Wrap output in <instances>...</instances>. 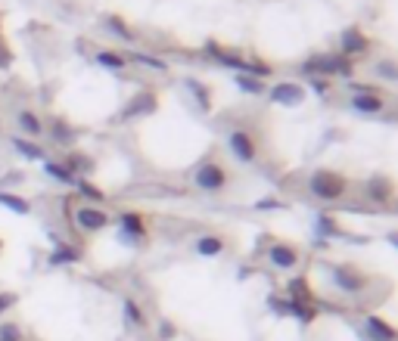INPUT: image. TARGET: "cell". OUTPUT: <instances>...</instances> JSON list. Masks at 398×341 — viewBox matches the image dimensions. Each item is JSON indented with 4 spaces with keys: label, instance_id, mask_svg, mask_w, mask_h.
<instances>
[{
    "label": "cell",
    "instance_id": "1",
    "mask_svg": "<svg viewBox=\"0 0 398 341\" xmlns=\"http://www.w3.org/2000/svg\"><path fill=\"white\" fill-rule=\"evenodd\" d=\"M308 186H311V193H314L317 199H339V195L345 193V180L339 177V174H333V171H317Z\"/></svg>",
    "mask_w": 398,
    "mask_h": 341
},
{
    "label": "cell",
    "instance_id": "2",
    "mask_svg": "<svg viewBox=\"0 0 398 341\" xmlns=\"http://www.w3.org/2000/svg\"><path fill=\"white\" fill-rule=\"evenodd\" d=\"M224 183H227V177L218 165H202L197 171V186H202V190H221Z\"/></svg>",
    "mask_w": 398,
    "mask_h": 341
},
{
    "label": "cell",
    "instance_id": "3",
    "mask_svg": "<svg viewBox=\"0 0 398 341\" xmlns=\"http://www.w3.org/2000/svg\"><path fill=\"white\" fill-rule=\"evenodd\" d=\"M75 221H78V227H81V230H88V233H93V230H103L106 223H110V217L100 211V208H78Z\"/></svg>",
    "mask_w": 398,
    "mask_h": 341
},
{
    "label": "cell",
    "instance_id": "4",
    "mask_svg": "<svg viewBox=\"0 0 398 341\" xmlns=\"http://www.w3.org/2000/svg\"><path fill=\"white\" fill-rule=\"evenodd\" d=\"M227 143H230V149H234V155L240 158V162H252V158H256V146H252V140L243 134V130H234Z\"/></svg>",
    "mask_w": 398,
    "mask_h": 341
},
{
    "label": "cell",
    "instance_id": "5",
    "mask_svg": "<svg viewBox=\"0 0 398 341\" xmlns=\"http://www.w3.org/2000/svg\"><path fill=\"white\" fill-rule=\"evenodd\" d=\"M271 99L274 103H284V106H296V103H302V87L299 84H277L271 90Z\"/></svg>",
    "mask_w": 398,
    "mask_h": 341
},
{
    "label": "cell",
    "instance_id": "6",
    "mask_svg": "<svg viewBox=\"0 0 398 341\" xmlns=\"http://www.w3.org/2000/svg\"><path fill=\"white\" fill-rule=\"evenodd\" d=\"M333 279H336V286L343 288V292H361V286H364V279L354 270H345V267H336V270H333Z\"/></svg>",
    "mask_w": 398,
    "mask_h": 341
},
{
    "label": "cell",
    "instance_id": "7",
    "mask_svg": "<svg viewBox=\"0 0 398 341\" xmlns=\"http://www.w3.org/2000/svg\"><path fill=\"white\" fill-rule=\"evenodd\" d=\"M267 258H271V264L280 267V270H289V267H296V260H299V255H296L289 245H274V249L267 251Z\"/></svg>",
    "mask_w": 398,
    "mask_h": 341
},
{
    "label": "cell",
    "instance_id": "8",
    "mask_svg": "<svg viewBox=\"0 0 398 341\" xmlns=\"http://www.w3.org/2000/svg\"><path fill=\"white\" fill-rule=\"evenodd\" d=\"M367 335H371V341H395V329L383 320H376V316H371L367 320Z\"/></svg>",
    "mask_w": 398,
    "mask_h": 341
},
{
    "label": "cell",
    "instance_id": "9",
    "mask_svg": "<svg viewBox=\"0 0 398 341\" xmlns=\"http://www.w3.org/2000/svg\"><path fill=\"white\" fill-rule=\"evenodd\" d=\"M221 249H224V242L221 239H215V236H202L199 242H197V251L202 258H215V255H221Z\"/></svg>",
    "mask_w": 398,
    "mask_h": 341
},
{
    "label": "cell",
    "instance_id": "10",
    "mask_svg": "<svg viewBox=\"0 0 398 341\" xmlns=\"http://www.w3.org/2000/svg\"><path fill=\"white\" fill-rule=\"evenodd\" d=\"M352 106L358 109V112H380V109H383L380 97H367V93H358V97L352 99Z\"/></svg>",
    "mask_w": 398,
    "mask_h": 341
},
{
    "label": "cell",
    "instance_id": "11",
    "mask_svg": "<svg viewBox=\"0 0 398 341\" xmlns=\"http://www.w3.org/2000/svg\"><path fill=\"white\" fill-rule=\"evenodd\" d=\"M343 47H345V53H361V50H367V41L361 38L358 32H345L343 34Z\"/></svg>",
    "mask_w": 398,
    "mask_h": 341
},
{
    "label": "cell",
    "instance_id": "12",
    "mask_svg": "<svg viewBox=\"0 0 398 341\" xmlns=\"http://www.w3.org/2000/svg\"><path fill=\"white\" fill-rule=\"evenodd\" d=\"M153 106H156V99L150 97V93H140V97H137L134 103H128L125 118H128V115H137V112H147V109H153Z\"/></svg>",
    "mask_w": 398,
    "mask_h": 341
},
{
    "label": "cell",
    "instance_id": "13",
    "mask_svg": "<svg viewBox=\"0 0 398 341\" xmlns=\"http://www.w3.org/2000/svg\"><path fill=\"white\" fill-rule=\"evenodd\" d=\"M121 230H125V233H131V236H143V233H147L137 214H121Z\"/></svg>",
    "mask_w": 398,
    "mask_h": 341
},
{
    "label": "cell",
    "instance_id": "14",
    "mask_svg": "<svg viewBox=\"0 0 398 341\" xmlns=\"http://www.w3.org/2000/svg\"><path fill=\"white\" fill-rule=\"evenodd\" d=\"M0 205L13 208L16 214H28V202H22L19 195H6V193H0Z\"/></svg>",
    "mask_w": 398,
    "mask_h": 341
},
{
    "label": "cell",
    "instance_id": "15",
    "mask_svg": "<svg viewBox=\"0 0 398 341\" xmlns=\"http://www.w3.org/2000/svg\"><path fill=\"white\" fill-rule=\"evenodd\" d=\"M97 60H100V65H106V69H125V60H121L119 53H110V50H103Z\"/></svg>",
    "mask_w": 398,
    "mask_h": 341
},
{
    "label": "cell",
    "instance_id": "16",
    "mask_svg": "<svg viewBox=\"0 0 398 341\" xmlns=\"http://www.w3.org/2000/svg\"><path fill=\"white\" fill-rule=\"evenodd\" d=\"M44 168H47V174H50V177H56V180H62V183H75V177H72V174H69L66 168H60V165H53V162H47V165H44Z\"/></svg>",
    "mask_w": 398,
    "mask_h": 341
},
{
    "label": "cell",
    "instance_id": "17",
    "mask_svg": "<svg viewBox=\"0 0 398 341\" xmlns=\"http://www.w3.org/2000/svg\"><path fill=\"white\" fill-rule=\"evenodd\" d=\"M13 146H16L22 155H28V158H44V152H41L34 143H25V140H13Z\"/></svg>",
    "mask_w": 398,
    "mask_h": 341
},
{
    "label": "cell",
    "instance_id": "18",
    "mask_svg": "<svg viewBox=\"0 0 398 341\" xmlns=\"http://www.w3.org/2000/svg\"><path fill=\"white\" fill-rule=\"evenodd\" d=\"M19 125H22L28 134H41V125H38V118H34L32 112H22V115H19Z\"/></svg>",
    "mask_w": 398,
    "mask_h": 341
},
{
    "label": "cell",
    "instance_id": "19",
    "mask_svg": "<svg viewBox=\"0 0 398 341\" xmlns=\"http://www.w3.org/2000/svg\"><path fill=\"white\" fill-rule=\"evenodd\" d=\"M19 338H22V332H19L13 323L0 326V341H19Z\"/></svg>",
    "mask_w": 398,
    "mask_h": 341
},
{
    "label": "cell",
    "instance_id": "20",
    "mask_svg": "<svg viewBox=\"0 0 398 341\" xmlns=\"http://www.w3.org/2000/svg\"><path fill=\"white\" fill-rule=\"evenodd\" d=\"M237 84H240V90H246V93H258V90H262V84H258L256 78H246V75L237 78Z\"/></svg>",
    "mask_w": 398,
    "mask_h": 341
},
{
    "label": "cell",
    "instance_id": "21",
    "mask_svg": "<svg viewBox=\"0 0 398 341\" xmlns=\"http://www.w3.org/2000/svg\"><path fill=\"white\" fill-rule=\"evenodd\" d=\"M50 260H53V264H66V260H78V251H72V249H66V245H62V249L56 251V255L50 258Z\"/></svg>",
    "mask_w": 398,
    "mask_h": 341
},
{
    "label": "cell",
    "instance_id": "22",
    "mask_svg": "<svg viewBox=\"0 0 398 341\" xmlns=\"http://www.w3.org/2000/svg\"><path fill=\"white\" fill-rule=\"evenodd\" d=\"M125 316H131V323H134V326H140V323H143V316H140V310H137V304H134V301H125Z\"/></svg>",
    "mask_w": 398,
    "mask_h": 341
},
{
    "label": "cell",
    "instance_id": "23",
    "mask_svg": "<svg viewBox=\"0 0 398 341\" xmlns=\"http://www.w3.org/2000/svg\"><path fill=\"white\" fill-rule=\"evenodd\" d=\"M78 190H81L84 195H91V199H103V193H97V190H93V186H88V183H81V180H78Z\"/></svg>",
    "mask_w": 398,
    "mask_h": 341
},
{
    "label": "cell",
    "instance_id": "24",
    "mask_svg": "<svg viewBox=\"0 0 398 341\" xmlns=\"http://www.w3.org/2000/svg\"><path fill=\"white\" fill-rule=\"evenodd\" d=\"M137 60H140L143 65H153V69H159V71L165 69V62L162 60H153V56H137Z\"/></svg>",
    "mask_w": 398,
    "mask_h": 341
},
{
    "label": "cell",
    "instance_id": "25",
    "mask_svg": "<svg viewBox=\"0 0 398 341\" xmlns=\"http://www.w3.org/2000/svg\"><path fill=\"white\" fill-rule=\"evenodd\" d=\"M371 193H373V195H380V199L386 195V186H383V180H373V183H371Z\"/></svg>",
    "mask_w": 398,
    "mask_h": 341
},
{
    "label": "cell",
    "instance_id": "26",
    "mask_svg": "<svg viewBox=\"0 0 398 341\" xmlns=\"http://www.w3.org/2000/svg\"><path fill=\"white\" fill-rule=\"evenodd\" d=\"M13 301H16V298H13V295H0V314H4V310H6V307H10V304H13Z\"/></svg>",
    "mask_w": 398,
    "mask_h": 341
},
{
    "label": "cell",
    "instance_id": "27",
    "mask_svg": "<svg viewBox=\"0 0 398 341\" xmlns=\"http://www.w3.org/2000/svg\"><path fill=\"white\" fill-rule=\"evenodd\" d=\"M6 62V53H0V65H4Z\"/></svg>",
    "mask_w": 398,
    "mask_h": 341
}]
</instances>
